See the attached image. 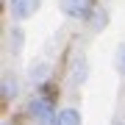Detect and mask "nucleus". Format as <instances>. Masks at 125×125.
I'll use <instances>...</instances> for the list:
<instances>
[{
  "label": "nucleus",
  "instance_id": "nucleus-4",
  "mask_svg": "<svg viewBox=\"0 0 125 125\" xmlns=\"http://www.w3.org/2000/svg\"><path fill=\"white\" fill-rule=\"evenodd\" d=\"M70 81L75 86H83L86 81H89V61H86V56H75L70 64Z\"/></svg>",
  "mask_w": 125,
  "mask_h": 125
},
{
  "label": "nucleus",
  "instance_id": "nucleus-5",
  "mask_svg": "<svg viewBox=\"0 0 125 125\" xmlns=\"http://www.w3.org/2000/svg\"><path fill=\"white\" fill-rule=\"evenodd\" d=\"M47 81H50V67L45 61H33L31 70H28V83L36 89V86H45Z\"/></svg>",
  "mask_w": 125,
  "mask_h": 125
},
{
  "label": "nucleus",
  "instance_id": "nucleus-9",
  "mask_svg": "<svg viewBox=\"0 0 125 125\" xmlns=\"http://www.w3.org/2000/svg\"><path fill=\"white\" fill-rule=\"evenodd\" d=\"M106 22H108V14H106V9H100V6L92 11V17L86 20V25L92 28V33H100L103 28H106Z\"/></svg>",
  "mask_w": 125,
  "mask_h": 125
},
{
  "label": "nucleus",
  "instance_id": "nucleus-11",
  "mask_svg": "<svg viewBox=\"0 0 125 125\" xmlns=\"http://www.w3.org/2000/svg\"><path fill=\"white\" fill-rule=\"evenodd\" d=\"M3 125H9V122H3Z\"/></svg>",
  "mask_w": 125,
  "mask_h": 125
},
{
  "label": "nucleus",
  "instance_id": "nucleus-6",
  "mask_svg": "<svg viewBox=\"0 0 125 125\" xmlns=\"http://www.w3.org/2000/svg\"><path fill=\"white\" fill-rule=\"evenodd\" d=\"M6 47H9V53H14V56L22 53V47H25V31L20 25L9 28V33H6Z\"/></svg>",
  "mask_w": 125,
  "mask_h": 125
},
{
  "label": "nucleus",
  "instance_id": "nucleus-10",
  "mask_svg": "<svg viewBox=\"0 0 125 125\" xmlns=\"http://www.w3.org/2000/svg\"><path fill=\"white\" fill-rule=\"evenodd\" d=\"M114 67H117V72L125 78V42L120 47H117V56H114Z\"/></svg>",
  "mask_w": 125,
  "mask_h": 125
},
{
  "label": "nucleus",
  "instance_id": "nucleus-2",
  "mask_svg": "<svg viewBox=\"0 0 125 125\" xmlns=\"http://www.w3.org/2000/svg\"><path fill=\"white\" fill-rule=\"evenodd\" d=\"M58 9H61L64 17L86 22V20L92 17V11L97 9V3H94V0H58Z\"/></svg>",
  "mask_w": 125,
  "mask_h": 125
},
{
  "label": "nucleus",
  "instance_id": "nucleus-8",
  "mask_svg": "<svg viewBox=\"0 0 125 125\" xmlns=\"http://www.w3.org/2000/svg\"><path fill=\"white\" fill-rule=\"evenodd\" d=\"M53 125H83V122H81V114H78V108L67 106V108H61V111L56 114V122H53Z\"/></svg>",
  "mask_w": 125,
  "mask_h": 125
},
{
  "label": "nucleus",
  "instance_id": "nucleus-1",
  "mask_svg": "<svg viewBox=\"0 0 125 125\" xmlns=\"http://www.w3.org/2000/svg\"><path fill=\"white\" fill-rule=\"evenodd\" d=\"M56 94L45 86H36V92L31 94V100H28V117L36 122V125H53L56 122Z\"/></svg>",
  "mask_w": 125,
  "mask_h": 125
},
{
  "label": "nucleus",
  "instance_id": "nucleus-3",
  "mask_svg": "<svg viewBox=\"0 0 125 125\" xmlns=\"http://www.w3.org/2000/svg\"><path fill=\"white\" fill-rule=\"evenodd\" d=\"M42 0H9V14L14 22H22V20L33 17L36 11H39Z\"/></svg>",
  "mask_w": 125,
  "mask_h": 125
},
{
  "label": "nucleus",
  "instance_id": "nucleus-7",
  "mask_svg": "<svg viewBox=\"0 0 125 125\" xmlns=\"http://www.w3.org/2000/svg\"><path fill=\"white\" fill-rule=\"evenodd\" d=\"M0 94H3V100H6V103L14 100V97H20V81L14 78V75H9V72H6L3 81H0Z\"/></svg>",
  "mask_w": 125,
  "mask_h": 125
}]
</instances>
